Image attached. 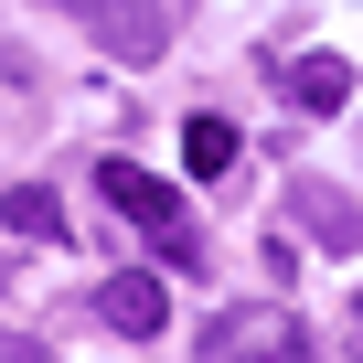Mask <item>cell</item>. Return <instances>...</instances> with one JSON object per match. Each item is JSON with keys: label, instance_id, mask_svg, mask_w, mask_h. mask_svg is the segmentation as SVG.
Returning a JSON list of instances; mask_svg holds the SVG:
<instances>
[{"label": "cell", "instance_id": "4", "mask_svg": "<svg viewBox=\"0 0 363 363\" xmlns=\"http://www.w3.org/2000/svg\"><path fill=\"white\" fill-rule=\"evenodd\" d=\"M75 11L96 22V43H107L118 65H150V54L171 43V22H160V0H75Z\"/></svg>", "mask_w": 363, "mask_h": 363}, {"label": "cell", "instance_id": "7", "mask_svg": "<svg viewBox=\"0 0 363 363\" xmlns=\"http://www.w3.org/2000/svg\"><path fill=\"white\" fill-rule=\"evenodd\" d=\"M235 150H246V139H235V118H193V128H182V171H193V182H225V171H235Z\"/></svg>", "mask_w": 363, "mask_h": 363}, {"label": "cell", "instance_id": "6", "mask_svg": "<svg viewBox=\"0 0 363 363\" xmlns=\"http://www.w3.org/2000/svg\"><path fill=\"white\" fill-rule=\"evenodd\" d=\"M278 96H289L299 118H342V96H352V65H342V54H299V65H278Z\"/></svg>", "mask_w": 363, "mask_h": 363}, {"label": "cell", "instance_id": "2", "mask_svg": "<svg viewBox=\"0 0 363 363\" xmlns=\"http://www.w3.org/2000/svg\"><path fill=\"white\" fill-rule=\"evenodd\" d=\"M193 363H310V331L289 320V310H225V320H203V342H193Z\"/></svg>", "mask_w": 363, "mask_h": 363}, {"label": "cell", "instance_id": "5", "mask_svg": "<svg viewBox=\"0 0 363 363\" xmlns=\"http://www.w3.org/2000/svg\"><path fill=\"white\" fill-rule=\"evenodd\" d=\"M96 320H107V331H128V342H150V331L171 320V289H160L150 267H118V278L96 289Z\"/></svg>", "mask_w": 363, "mask_h": 363}, {"label": "cell", "instance_id": "3", "mask_svg": "<svg viewBox=\"0 0 363 363\" xmlns=\"http://www.w3.org/2000/svg\"><path fill=\"white\" fill-rule=\"evenodd\" d=\"M289 225H299L320 257H352V246H363V203L342 193V182H320V171H289Z\"/></svg>", "mask_w": 363, "mask_h": 363}, {"label": "cell", "instance_id": "8", "mask_svg": "<svg viewBox=\"0 0 363 363\" xmlns=\"http://www.w3.org/2000/svg\"><path fill=\"white\" fill-rule=\"evenodd\" d=\"M0 225H11V235H54V246H65V203L43 193V182H11V193H0Z\"/></svg>", "mask_w": 363, "mask_h": 363}, {"label": "cell", "instance_id": "1", "mask_svg": "<svg viewBox=\"0 0 363 363\" xmlns=\"http://www.w3.org/2000/svg\"><path fill=\"white\" fill-rule=\"evenodd\" d=\"M96 193L118 203V225L150 235V257H160L171 278H193V267H203V225H193V203H182L160 171H139V160H96Z\"/></svg>", "mask_w": 363, "mask_h": 363}, {"label": "cell", "instance_id": "9", "mask_svg": "<svg viewBox=\"0 0 363 363\" xmlns=\"http://www.w3.org/2000/svg\"><path fill=\"white\" fill-rule=\"evenodd\" d=\"M0 289H11V257H0Z\"/></svg>", "mask_w": 363, "mask_h": 363}]
</instances>
